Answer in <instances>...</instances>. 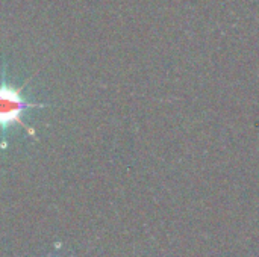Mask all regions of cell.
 Wrapping results in <instances>:
<instances>
[{"instance_id":"2","label":"cell","mask_w":259,"mask_h":257,"mask_svg":"<svg viewBox=\"0 0 259 257\" xmlns=\"http://www.w3.org/2000/svg\"><path fill=\"white\" fill-rule=\"evenodd\" d=\"M52 257H61V256H52Z\"/></svg>"},{"instance_id":"1","label":"cell","mask_w":259,"mask_h":257,"mask_svg":"<svg viewBox=\"0 0 259 257\" xmlns=\"http://www.w3.org/2000/svg\"><path fill=\"white\" fill-rule=\"evenodd\" d=\"M21 91H23L21 88L17 89V88L11 86L9 83H6L5 80H2V83H0V130H3V132L8 130L14 124L21 126L32 132V129L27 127L26 123H23V114L30 108L46 106L41 103L27 101L23 97Z\"/></svg>"}]
</instances>
